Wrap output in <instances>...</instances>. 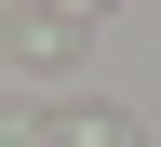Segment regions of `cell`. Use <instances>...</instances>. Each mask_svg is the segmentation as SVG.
I'll return each mask as SVG.
<instances>
[{"instance_id":"obj_1","label":"cell","mask_w":161,"mask_h":147,"mask_svg":"<svg viewBox=\"0 0 161 147\" xmlns=\"http://www.w3.org/2000/svg\"><path fill=\"white\" fill-rule=\"evenodd\" d=\"M67 147H134V120H121V107L108 120H67Z\"/></svg>"}]
</instances>
